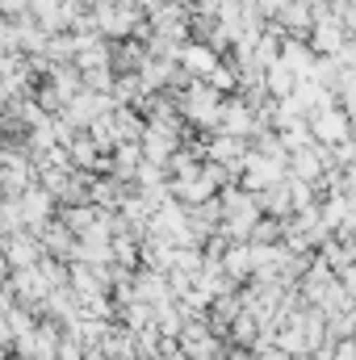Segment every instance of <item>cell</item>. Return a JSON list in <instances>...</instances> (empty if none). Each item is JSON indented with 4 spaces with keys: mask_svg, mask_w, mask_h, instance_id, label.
<instances>
[{
    "mask_svg": "<svg viewBox=\"0 0 356 360\" xmlns=\"http://www.w3.org/2000/svg\"><path fill=\"white\" fill-rule=\"evenodd\" d=\"M306 126H310V139H314L319 147H336V143L352 139V117H348L344 109H336V105L306 113Z\"/></svg>",
    "mask_w": 356,
    "mask_h": 360,
    "instance_id": "obj_1",
    "label": "cell"
},
{
    "mask_svg": "<svg viewBox=\"0 0 356 360\" xmlns=\"http://www.w3.org/2000/svg\"><path fill=\"white\" fill-rule=\"evenodd\" d=\"M218 130H222V134H235V139H252V134H256V109H252L243 96L222 101V109H218Z\"/></svg>",
    "mask_w": 356,
    "mask_h": 360,
    "instance_id": "obj_2",
    "label": "cell"
},
{
    "mask_svg": "<svg viewBox=\"0 0 356 360\" xmlns=\"http://www.w3.org/2000/svg\"><path fill=\"white\" fill-rule=\"evenodd\" d=\"M177 63H180V72H184L189 80H205L222 59H218V51H214L210 42H180Z\"/></svg>",
    "mask_w": 356,
    "mask_h": 360,
    "instance_id": "obj_3",
    "label": "cell"
}]
</instances>
